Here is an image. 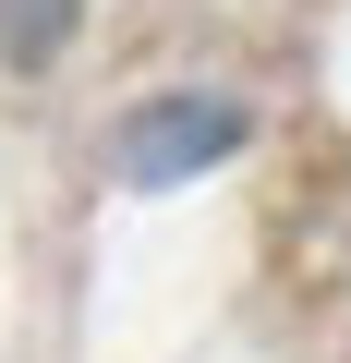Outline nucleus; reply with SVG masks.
Returning <instances> with one entry per match:
<instances>
[{
    "label": "nucleus",
    "instance_id": "nucleus-1",
    "mask_svg": "<svg viewBox=\"0 0 351 363\" xmlns=\"http://www.w3.org/2000/svg\"><path fill=\"white\" fill-rule=\"evenodd\" d=\"M255 121H243V97H145L121 133H109V169L133 182V194H169V182H194V169H218L230 145H243Z\"/></svg>",
    "mask_w": 351,
    "mask_h": 363
}]
</instances>
